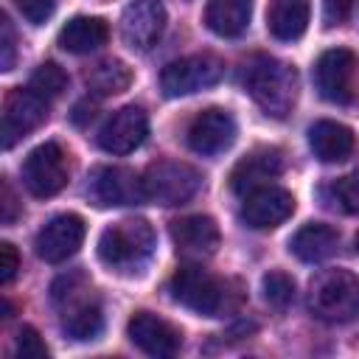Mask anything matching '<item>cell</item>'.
<instances>
[{
    "label": "cell",
    "instance_id": "obj_1",
    "mask_svg": "<svg viewBox=\"0 0 359 359\" xmlns=\"http://www.w3.org/2000/svg\"><path fill=\"white\" fill-rule=\"evenodd\" d=\"M157 247L154 227L146 219H121L98 236V258L121 275H140Z\"/></svg>",
    "mask_w": 359,
    "mask_h": 359
},
{
    "label": "cell",
    "instance_id": "obj_2",
    "mask_svg": "<svg viewBox=\"0 0 359 359\" xmlns=\"http://www.w3.org/2000/svg\"><path fill=\"white\" fill-rule=\"evenodd\" d=\"M244 87L269 118H286L297 101L300 79L289 62L275 56H252L244 70Z\"/></svg>",
    "mask_w": 359,
    "mask_h": 359
},
{
    "label": "cell",
    "instance_id": "obj_3",
    "mask_svg": "<svg viewBox=\"0 0 359 359\" xmlns=\"http://www.w3.org/2000/svg\"><path fill=\"white\" fill-rule=\"evenodd\" d=\"M309 309L325 323H348L359 317V278L339 266L323 269L309 283Z\"/></svg>",
    "mask_w": 359,
    "mask_h": 359
},
{
    "label": "cell",
    "instance_id": "obj_4",
    "mask_svg": "<svg viewBox=\"0 0 359 359\" xmlns=\"http://www.w3.org/2000/svg\"><path fill=\"white\" fill-rule=\"evenodd\" d=\"M171 297L185 306L188 311L194 314H205V317H216L224 306H227V292H224V283L210 275L208 269L196 266V264H185L174 272L171 283Z\"/></svg>",
    "mask_w": 359,
    "mask_h": 359
},
{
    "label": "cell",
    "instance_id": "obj_5",
    "mask_svg": "<svg viewBox=\"0 0 359 359\" xmlns=\"http://www.w3.org/2000/svg\"><path fill=\"white\" fill-rule=\"evenodd\" d=\"M143 188H146V199L171 208V205H185L188 199H194L196 191L202 188V177L188 163L157 160L146 168Z\"/></svg>",
    "mask_w": 359,
    "mask_h": 359
},
{
    "label": "cell",
    "instance_id": "obj_6",
    "mask_svg": "<svg viewBox=\"0 0 359 359\" xmlns=\"http://www.w3.org/2000/svg\"><path fill=\"white\" fill-rule=\"evenodd\" d=\"M224 76V62L210 53H194L185 59H174L160 73V87L168 98L191 95L219 84Z\"/></svg>",
    "mask_w": 359,
    "mask_h": 359
},
{
    "label": "cell",
    "instance_id": "obj_7",
    "mask_svg": "<svg viewBox=\"0 0 359 359\" xmlns=\"http://www.w3.org/2000/svg\"><path fill=\"white\" fill-rule=\"evenodd\" d=\"M67 174H70L67 154L59 143H50V140L31 149L22 163V182L39 199L59 194L67 185Z\"/></svg>",
    "mask_w": 359,
    "mask_h": 359
},
{
    "label": "cell",
    "instance_id": "obj_8",
    "mask_svg": "<svg viewBox=\"0 0 359 359\" xmlns=\"http://www.w3.org/2000/svg\"><path fill=\"white\" fill-rule=\"evenodd\" d=\"M356 81V53L348 48H328L314 65V84L331 104H351Z\"/></svg>",
    "mask_w": 359,
    "mask_h": 359
},
{
    "label": "cell",
    "instance_id": "obj_9",
    "mask_svg": "<svg viewBox=\"0 0 359 359\" xmlns=\"http://www.w3.org/2000/svg\"><path fill=\"white\" fill-rule=\"evenodd\" d=\"M48 121V98L34 93L31 87H17L3 101V146L11 149L17 140L31 135Z\"/></svg>",
    "mask_w": 359,
    "mask_h": 359
},
{
    "label": "cell",
    "instance_id": "obj_10",
    "mask_svg": "<svg viewBox=\"0 0 359 359\" xmlns=\"http://www.w3.org/2000/svg\"><path fill=\"white\" fill-rule=\"evenodd\" d=\"M84 233H87V224L79 213H59L39 227L34 238V250L45 264H62L79 252Z\"/></svg>",
    "mask_w": 359,
    "mask_h": 359
},
{
    "label": "cell",
    "instance_id": "obj_11",
    "mask_svg": "<svg viewBox=\"0 0 359 359\" xmlns=\"http://www.w3.org/2000/svg\"><path fill=\"white\" fill-rule=\"evenodd\" d=\"M87 191H90L93 202L101 205V208L146 202L143 177H137L135 171L121 168V165H98V168L90 174Z\"/></svg>",
    "mask_w": 359,
    "mask_h": 359
},
{
    "label": "cell",
    "instance_id": "obj_12",
    "mask_svg": "<svg viewBox=\"0 0 359 359\" xmlns=\"http://www.w3.org/2000/svg\"><path fill=\"white\" fill-rule=\"evenodd\" d=\"M236 121L227 109L222 107H208L202 109L191 123H188V146L191 151L202 154V157H216L222 151H227L236 140Z\"/></svg>",
    "mask_w": 359,
    "mask_h": 359
},
{
    "label": "cell",
    "instance_id": "obj_13",
    "mask_svg": "<svg viewBox=\"0 0 359 359\" xmlns=\"http://www.w3.org/2000/svg\"><path fill=\"white\" fill-rule=\"evenodd\" d=\"M165 31V6L160 0H132L121 14V36L132 50H149Z\"/></svg>",
    "mask_w": 359,
    "mask_h": 359
},
{
    "label": "cell",
    "instance_id": "obj_14",
    "mask_svg": "<svg viewBox=\"0 0 359 359\" xmlns=\"http://www.w3.org/2000/svg\"><path fill=\"white\" fill-rule=\"evenodd\" d=\"M283 171V151L278 146H258L247 151L230 171V191L238 196H247L264 185H272V180Z\"/></svg>",
    "mask_w": 359,
    "mask_h": 359
},
{
    "label": "cell",
    "instance_id": "obj_15",
    "mask_svg": "<svg viewBox=\"0 0 359 359\" xmlns=\"http://www.w3.org/2000/svg\"><path fill=\"white\" fill-rule=\"evenodd\" d=\"M292 213H294V196L278 185H264L247 194L241 205V219L252 230H272L283 224Z\"/></svg>",
    "mask_w": 359,
    "mask_h": 359
},
{
    "label": "cell",
    "instance_id": "obj_16",
    "mask_svg": "<svg viewBox=\"0 0 359 359\" xmlns=\"http://www.w3.org/2000/svg\"><path fill=\"white\" fill-rule=\"evenodd\" d=\"M149 135V118L140 107H121L107 118L98 132V146L109 154H129L135 151Z\"/></svg>",
    "mask_w": 359,
    "mask_h": 359
},
{
    "label": "cell",
    "instance_id": "obj_17",
    "mask_svg": "<svg viewBox=\"0 0 359 359\" xmlns=\"http://www.w3.org/2000/svg\"><path fill=\"white\" fill-rule=\"evenodd\" d=\"M126 334L149 356H174L182 345V334L151 311H135L126 323Z\"/></svg>",
    "mask_w": 359,
    "mask_h": 359
},
{
    "label": "cell",
    "instance_id": "obj_18",
    "mask_svg": "<svg viewBox=\"0 0 359 359\" xmlns=\"http://www.w3.org/2000/svg\"><path fill=\"white\" fill-rule=\"evenodd\" d=\"M171 241L180 255L205 258V255L216 252L222 236H219V224L210 216L194 213V216H182V219L171 222Z\"/></svg>",
    "mask_w": 359,
    "mask_h": 359
},
{
    "label": "cell",
    "instance_id": "obj_19",
    "mask_svg": "<svg viewBox=\"0 0 359 359\" xmlns=\"http://www.w3.org/2000/svg\"><path fill=\"white\" fill-rule=\"evenodd\" d=\"M309 146L317 160L339 163L351 157V151L356 149V137H353V129L339 121H317L309 126Z\"/></svg>",
    "mask_w": 359,
    "mask_h": 359
},
{
    "label": "cell",
    "instance_id": "obj_20",
    "mask_svg": "<svg viewBox=\"0 0 359 359\" xmlns=\"http://www.w3.org/2000/svg\"><path fill=\"white\" fill-rule=\"evenodd\" d=\"M252 17V0H208L205 25L224 39L241 36Z\"/></svg>",
    "mask_w": 359,
    "mask_h": 359
},
{
    "label": "cell",
    "instance_id": "obj_21",
    "mask_svg": "<svg viewBox=\"0 0 359 359\" xmlns=\"http://www.w3.org/2000/svg\"><path fill=\"white\" fill-rule=\"evenodd\" d=\"M311 6L309 0H272L266 11V28L280 42H294L306 34Z\"/></svg>",
    "mask_w": 359,
    "mask_h": 359
},
{
    "label": "cell",
    "instance_id": "obj_22",
    "mask_svg": "<svg viewBox=\"0 0 359 359\" xmlns=\"http://www.w3.org/2000/svg\"><path fill=\"white\" fill-rule=\"evenodd\" d=\"M109 39V25L101 17H73L59 31V45L67 53H93Z\"/></svg>",
    "mask_w": 359,
    "mask_h": 359
},
{
    "label": "cell",
    "instance_id": "obj_23",
    "mask_svg": "<svg viewBox=\"0 0 359 359\" xmlns=\"http://www.w3.org/2000/svg\"><path fill=\"white\" fill-rule=\"evenodd\" d=\"M339 244V233L337 227L331 224H323V222H309L303 224L292 238H289V250L306 261V264H314V261H323L328 258Z\"/></svg>",
    "mask_w": 359,
    "mask_h": 359
},
{
    "label": "cell",
    "instance_id": "obj_24",
    "mask_svg": "<svg viewBox=\"0 0 359 359\" xmlns=\"http://www.w3.org/2000/svg\"><path fill=\"white\" fill-rule=\"evenodd\" d=\"M129 84H132V70L121 59H107L98 67H93V73H87V87L95 95H118L129 90Z\"/></svg>",
    "mask_w": 359,
    "mask_h": 359
},
{
    "label": "cell",
    "instance_id": "obj_25",
    "mask_svg": "<svg viewBox=\"0 0 359 359\" xmlns=\"http://www.w3.org/2000/svg\"><path fill=\"white\" fill-rule=\"evenodd\" d=\"M65 331L67 337L79 339V342H87V339H98L101 331H104V314L95 303H79L67 311L65 317Z\"/></svg>",
    "mask_w": 359,
    "mask_h": 359
},
{
    "label": "cell",
    "instance_id": "obj_26",
    "mask_svg": "<svg viewBox=\"0 0 359 359\" xmlns=\"http://www.w3.org/2000/svg\"><path fill=\"white\" fill-rule=\"evenodd\" d=\"M28 87H31L34 93H39L42 98H56V95H62V93L67 90V73H65L56 62H42V65L31 73Z\"/></svg>",
    "mask_w": 359,
    "mask_h": 359
},
{
    "label": "cell",
    "instance_id": "obj_27",
    "mask_svg": "<svg viewBox=\"0 0 359 359\" xmlns=\"http://www.w3.org/2000/svg\"><path fill=\"white\" fill-rule=\"evenodd\" d=\"M261 292L272 309H286L294 300V278L280 269H269L261 278Z\"/></svg>",
    "mask_w": 359,
    "mask_h": 359
},
{
    "label": "cell",
    "instance_id": "obj_28",
    "mask_svg": "<svg viewBox=\"0 0 359 359\" xmlns=\"http://www.w3.org/2000/svg\"><path fill=\"white\" fill-rule=\"evenodd\" d=\"M331 191H334L337 205L345 213H359V168L351 171V174H345V177H339L331 185Z\"/></svg>",
    "mask_w": 359,
    "mask_h": 359
},
{
    "label": "cell",
    "instance_id": "obj_29",
    "mask_svg": "<svg viewBox=\"0 0 359 359\" xmlns=\"http://www.w3.org/2000/svg\"><path fill=\"white\" fill-rule=\"evenodd\" d=\"M14 351H17L20 359H45L48 356V345L42 342V337H39V331L34 325H22L17 331Z\"/></svg>",
    "mask_w": 359,
    "mask_h": 359
},
{
    "label": "cell",
    "instance_id": "obj_30",
    "mask_svg": "<svg viewBox=\"0 0 359 359\" xmlns=\"http://www.w3.org/2000/svg\"><path fill=\"white\" fill-rule=\"evenodd\" d=\"M14 6L22 14V20L31 22V25L48 22L56 11V0H14Z\"/></svg>",
    "mask_w": 359,
    "mask_h": 359
},
{
    "label": "cell",
    "instance_id": "obj_31",
    "mask_svg": "<svg viewBox=\"0 0 359 359\" xmlns=\"http://www.w3.org/2000/svg\"><path fill=\"white\" fill-rule=\"evenodd\" d=\"M0 67L3 70L14 67V28L6 14H0Z\"/></svg>",
    "mask_w": 359,
    "mask_h": 359
},
{
    "label": "cell",
    "instance_id": "obj_32",
    "mask_svg": "<svg viewBox=\"0 0 359 359\" xmlns=\"http://www.w3.org/2000/svg\"><path fill=\"white\" fill-rule=\"evenodd\" d=\"M17 269H20V252H17V247L11 241H3L0 244V283L3 286L11 283Z\"/></svg>",
    "mask_w": 359,
    "mask_h": 359
},
{
    "label": "cell",
    "instance_id": "obj_33",
    "mask_svg": "<svg viewBox=\"0 0 359 359\" xmlns=\"http://www.w3.org/2000/svg\"><path fill=\"white\" fill-rule=\"evenodd\" d=\"M353 3L356 0H325L323 3V20H325V25L345 22L351 17V11H353Z\"/></svg>",
    "mask_w": 359,
    "mask_h": 359
},
{
    "label": "cell",
    "instance_id": "obj_34",
    "mask_svg": "<svg viewBox=\"0 0 359 359\" xmlns=\"http://www.w3.org/2000/svg\"><path fill=\"white\" fill-rule=\"evenodd\" d=\"M0 205H3V224H11L17 219V199L11 194V185L3 180V196H0Z\"/></svg>",
    "mask_w": 359,
    "mask_h": 359
},
{
    "label": "cell",
    "instance_id": "obj_35",
    "mask_svg": "<svg viewBox=\"0 0 359 359\" xmlns=\"http://www.w3.org/2000/svg\"><path fill=\"white\" fill-rule=\"evenodd\" d=\"M356 252H359V236H356Z\"/></svg>",
    "mask_w": 359,
    "mask_h": 359
}]
</instances>
